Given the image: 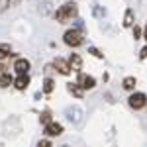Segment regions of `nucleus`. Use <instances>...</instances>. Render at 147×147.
Returning a JSON list of instances; mask_svg holds the SVG:
<instances>
[{
    "label": "nucleus",
    "instance_id": "obj_1",
    "mask_svg": "<svg viewBox=\"0 0 147 147\" xmlns=\"http://www.w3.org/2000/svg\"><path fill=\"white\" fill-rule=\"evenodd\" d=\"M75 14H77V4H75V2H67V4H63V6L57 10L55 18H57V22L65 24L67 20H71Z\"/></svg>",
    "mask_w": 147,
    "mask_h": 147
},
{
    "label": "nucleus",
    "instance_id": "obj_2",
    "mask_svg": "<svg viewBox=\"0 0 147 147\" xmlns=\"http://www.w3.org/2000/svg\"><path fill=\"white\" fill-rule=\"evenodd\" d=\"M63 39H65V43H67L69 47H79L80 43H82V35H80V32H77V30H67L65 35H63Z\"/></svg>",
    "mask_w": 147,
    "mask_h": 147
},
{
    "label": "nucleus",
    "instance_id": "obj_3",
    "mask_svg": "<svg viewBox=\"0 0 147 147\" xmlns=\"http://www.w3.org/2000/svg\"><path fill=\"white\" fill-rule=\"evenodd\" d=\"M127 102H129V106H131L134 110H141V108L147 104V96L143 94V92H134V94L127 98Z\"/></svg>",
    "mask_w": 147,
    "mask_h": 147
},
{
    "label": "nucleus",
    "instance_id": "obj_4",
    "mask_svg": "<svg viewBox=\"0 0 147 147\" xmlns=\"http://www.w3.org/2000/svg\"><path fill=\"white\" fill-rule=\"evenodd\" d=\"M79 84L82 90H90V88H94L96 86V80H94V77H90V75H84V73H80L79 75Z\"/></svg>",
    "mask_w": 147,
    "mask_h": 147
},
{
    "label": "nucleus",
    "instance_id": "obj_5",
    "mask_svg": "<svg viewBox=\"0 0 147 147\" xmlns=\"http://www.w3.org/2000/svg\"><path fill=\"white\" fill-rule=\"evenodd\" d=\"M63 134V125L57 124V122H49V124L45 125V136L49 137H55V136H61Z\"/></svg>",
    "mask_w": 147,
    "mask_h": 147
},
{
    "label": "nucleus",
    "instance_id": "obj_6",
    "mask_svg": "<svg viewBox=\"0 0 147 147\" xmlns=\"http://www.w3.org/2000/svg\"><path fill=\"white\" fill-rule=\"evenodd\" d=\"M14 71H16L18 75H28V71H30V61H28V59H16Z\"/></svg>",
    "mask_w": 147,
    "mask_h": 147
},
{
    "label": "nucleus",
    "instance_id": "obj_7",
    "mask_svg": "<svg viewBox=\"0 0 147 147\" xmlns=\"http://www.w3.org/2000/svg\"><path fill=\"white\" fill-rule=\"evenodd\" d=\"M69 67H71V71H80L82 69V59H80L79 53H73V55L69 57Z\"/></svg>",
    "mask_w": 147,
    "mask_h": 147
},
{
    "label": "nucleus",
    "instance_id": "obj_8",
    "mask_svg": "<svg viewBox=\"0 0 147 147\" xmlns=\"http://www.w3.org/2000/svg\"><path fill=\"white\" fill-rule=\"evenodd\" d=\"M12 84H14L18 90H26L28 84H30V77H28V75H18V79H14Z\"/></svg>",
    "mask_w": 147,
    "mask_h": 147
},
{
    "label": "nucleus",
    "instance_id": "obj_9",
    "mask_svg": "<svg viewBox=\"0 0 147 147\" xmlns=\"http://www.w3.org/2000/svg\"><path fill=\"white\" fill-rule=\"evenodd\" d=\"M55 67L61 75H69V73H71V67H69V63L65 59H55Z\"/></svg>",
    "mask_w": 147,
    "mask_h": 147
},
{
    "label": "nucleus",
    "instance_id": "obj_10",
    "mask_svg": "<svg viewBox=\"0 0 147 147\" xmlns=\"http://www.w3.org/2000/svg\"><path fill=\"white\" fill-rule=\"evenodd\" d=\"M12 82H14V77H12L10 73H2V75H0V86H2V88L10 86Z\"/></svg>",
    "mask_w": 147,
    "mask_h": 147
},
{
    "label": "nucleus",
    "instance_id": "obj_11",
    "mask_svg": "<svg viewBox=\"0 0 147 147\" xmlns=\"http://www.w3.org/2000/svg\"><path fill=\"white\" fill-rule=\"evenodd\" d=\"M12 55V47L10 43H0V61L2 59H6V57Z\"/></svg>",
    "mask_w": 147,
    "mask_h": 147
},
{
    "label": "nucleus",
    "instance_id": "obj_12",
    "mask_svg": "<svg viewBox=\"0 0 147 147\" xmlns=\"http://www.w3.org/2000/svg\"><path fill=\"white\" fill-rule=\"evenodd\" d=\"M124 88L125 90H134V88H136V77H125L124 79Z\"/></svg>",
    "mask_w": 147,
    "mask_h": 147
},
{
    "label": "nucleus",
    "instance_id": "obj_13",
    "mask_svg": "<svg viewBox=\"0 0 147 147\" xmlns=\"http://www.w3.org/2000/svg\"><path fill=\"white\" fill-rule=\"evenodd\" d=\"M67 88H69V92H71V94H75L77 98H80V96H82V88H80L79 84H73V82H71Z\"/></svg>",
    "mask_w": 147,
    "mask_h": 147
},
{
    "label": "nucleus",
    "instance_id": "obj_14",
    "mask_svg": "<svg viewBox=\"0 0 147 147\" xmlns=\"http://www.w3.org/2000/svg\"><path fill=\"white\" fill-rule=\"evenodd\" d=\"M124 26H125V28H131V26H134V12H131V10L125 12V16H124Z\"/></svg>",
    "mask_w": 147,
    "mask_h": 147
},
{
    "label": "nucleus",
    "instance_id": "obj_15",
    "mask_svg": "<svg viewBox=\"0 0 147 147\" xmlns=\"http://www.w3.org/2000/svg\"><path fill=\"white\" fill-rule=\"evenodd\" d=\"M53 84H55V82H53L51 79H45V82H43V92H47V94H49V92L53 90Z\"/></svg>",
    "mask_w": 147,
    "mask_h": 147
},
{
    "label": "nucleus",
    "instance_id": "obj_16",
    "mask_svg": "<svg viewBox=\"0 0 147 147\" xmlns=\"http://www.w3.org/2000/svg\"><path fill=\"white\" fill-rule=\"evenodd\" d=\"M39 120H41V124H49V122H51V116H49V112H43L41 114V118H39Z\"/></svg>",
    "mask_w": 147,
    "mask_h": 147
},
{
    "label": "nucleus",
    "instance_id": "obj_17",
    "mask_svg": "<svg viewBox=\"0 0 147 147\" xmlns=\"http://www.w3.org/2000/svg\"><path fill=\"white\" fill-rule=\"evenodd\" d=\"M134 37H136V39H139V37H141V28L134 26Z\"/></svg>",
    "mask_w": 147,
    "mask_h": 147
},
{
    "label": "nucleus",
    "instance_id": "obj_18",
    "mask_svg": "<svg viewBox=\"0 0 147 147\" xmlns=\"http://www.w3.org/2000/svg\"><path fill=\"white\" fill-rule=\"evenodd\" d=\"M90 53H92V55H94V57H98V59H102V57H104V55H102V53H100V51L96 49V47H90Z\"/></svg>",
    "mask_w": 147,
    "mask_h": 147
},
{
    "label": "nucleus",
    "instance_id": "obj_19",
    "mask_svg": "<svg viewBox=\"0 0 147 147\" xmlns=\"http://www.w3.org/2000/svg\"><path fill=\"white\" fill-rule=\"evenodd\" d=\"M37 147H51V143H49L47 139H43V141H39V143H37Z\"/></svg>",
    "mask_w": 147,
    "mask_h": 147
},
{
    "label": "nucleus",
    "instance_id": "obj_20",
    "mask_svg": "<svg viewBox=\"0 0 147 147\" xmlns=\"http://www.w3.org/2000/svg\"><path fill=\"white\" fill-rule=\"evenodd\" d=\"M147 57V47H143L141 51H139V59H145Z\"/></svg>",
    "mask_w": 147,
    "mask_h": 147
},
{
    "label": "nucleus",
    "instance_id": "obj_21",
    "mask_svg": "<svg viewBox=\"0 0 147 147\" xmlns=\"http://www.w3.org/2000/svg\"><path fill=\"white\" fill-rule=\"evenodd\" d=\"M2 73H6V67H4V65H0V75H2Z\"/></svg>",
    "mask_w": 147,
    "mask_h": 147
},
{
    "label": "nucleus",
    "instance_id": "obj_22",
    "mask_svg": "<svg viewBox=\"0 0 147 147\" xmlns=\"http://www.w3.org/2000/svg\"><path fill=\"white\" fill-rule=\"evenodd\" d=\"M143 37L147 39V26H145V30H143Z\"/></svg>",
    "mask_w": 147,
    "mask_h": 147
}]
</instances>
